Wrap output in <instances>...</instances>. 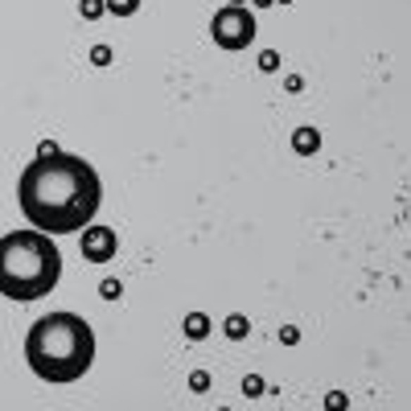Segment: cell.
<instances>
[{
	"instance_id": "1",
	"label": "cell",
	"mask_w": 411,
	"mask_h": 411,
	"mask_svg": "<svg viewBox=\"0 0 411 411\" xmlns=\"http://www.w3.org/2000/svg\"><path fill=\"white\" fill-rule=\"evenodd\" d=\"M17 206L25 222L49 239L78 235L87 222H95L103 206V181L95 165L58 148L54 157H33L25 165L17 181Z\"/></svg>"
},
{
	"instance_id": "2",
	"label": "cell",
	"mask_w": 411,
	"mask_h": 411,
	"mask_svg": "<svg viewBox=\"0 0 411 411\" xmlns=\"http://www.w3.org/2000/svg\"><path fill=\"white\" fill-rule=\"evenodd\" d=\"M25 362L42 383L54 387L78 383L95 362V329L78 313L37 317L25 333Z\"/></svg>"
},
{
	"instance_id": "3",
	"label": "cell",
	"mask_w": 411,
	"mask_h": 411,
	"mask_svg": "<svg viewBox=\"0 0 411 411\" xmlns=\"http://www.w3.org/2000/svg\"><path fill=\"white\" fill-rule=\"evenodd\" d=\"M62 280V251L42 231H8L0 235V296L8 300H42Z\"/></svg>"
},
{
	"instance_id": "4",
	"label": "cell",
	"mask_w": 411,
	"mask_h": 411,
	"mask_svg": "<svg viewBox=\"0 0 411 411\" xmlns=\"http://www.w3.org/2000/svg\"><path fill=\"white\" fill-rule=\"evenodd\" d=\"M255 13L247 8V4H222L214 17H210V37H214V46L222 49H247L255 42Z\"/></svg>"
},
{
	"instance_id": "5",
	"label": "cell",
	"mask_w": 411,
	"mask_h": 411,
	"mask_svg": "<svg viewBox=\"0 0 411 411\" xmlns=\"http://www.w3.org/2000/svg\"><path fill=\"white\" fill-rule=\"evenodd\" d=\"M78 251H82V259H91V264H111L116 251H120V235H116L111 226L87 222V226L78 231Z\"/></svg>"
},
{
	"instance_id": "6",
	"label": "cell",
	"mask_w": 411,
	"mask_h": 411,
	"mask_svg": "<svg viewBox=\"0 0 411 411\" xmlns=\"http://www.w3.org/2000/svg\"><path fill=\"white\" fill-rule=\"evenodd\" d=\"M292 152H296V157L321 152V132H317V128H296V132H292Z\"/></svg>"
},
{
	"instance_id": "7",
	"label": "cell",
	"mask_w": 411,
	"mask_h": 411,
	"mask_svg": "<svg viewBox=\"0 0 411 411\" xmlns=\"http://www.w3.org/2000/svg\"><path fill=\"white\" fill-rule=\"evenodd\" d=\"M181 329H185V338H190V341H206V338H210V317H206V313H185Z\"/></svg>"
},
{
	"instance_id": "8",
	"label": "cell",
	"mask_w": 411,
	"mask_h": 411,
	"mask_svg": "<svg viewBox=\"0 0 411 411\" xmlns=\"http://www.w3.org/2000/svg\"><path fill=\"white\" fill-rule=\"evenodd\" d=\"M222 333H226L231 341H243L247 333H251V321H247L243 313H231L226 321H222Z\"/></svg>"
},
{
	"instance_id": "9",
	"label": "cell",
	"mask_w": 411,
	"mask_h": 411,
	"mask_svg": "<svg viewBox=\"0 0 411 411\" xmlns=\"http://www.w3.org/2000/svg\"><path fill=\"white\" fill-rule=\"evenodd\" d=\"M103 8L111 17H136L140 13V0H103Z\"/></svg>"
},
{
	"instance_id": "10",
	"label": "cell",
	"mask_w": 411,
	"mask_h": 411,
	"mask_svg": "<svg viewBox=\"0 0 411 411\" xmlns=\"http://www.w3.org/2000/svg\"><path fill=\"white\" fill-rule=\"evenodd\" d=\"M99 296H103V300H120L123 296V280L120 276H107V280L99 284Z\"/></svg>"
},
{
	"instance_id": "11",
	"label": "cell",
	"mask_w": 411,
	"mask_h": 411,
	"mask_svg": "<svg viewBox=\"0 0 411 411\" xmlns=\"http://www.w3.org/2000/svg\"><path fill=\"white\" fill-rule=\"evenodd\" d=\"M243 395H247V399H259V395H267V383L259 374H247V379H243Z\"/></svg>"
},
{
	"instance_id": "12",
	"label": "cell",
	"mask_w": 411,
	"mask_h": 411,
	"mask_svg": "<svg viewBox=\"0 0 411 411\" xmlns=\"http://www.w3.org/2000/svg\"><path fill=\"white\" fill-rule=\"evenodd\" d=\"M78 13H82L87 21H99L107 8H103V0H78Z\"/></svg>"
},
{
	"instance_id": "13",
	"label": "cell",
	"mask_w": 411,
	"mask_h": 411,
	"mask_svg": "<svg viewBox=\"0 0 411 411\" xmlns=\"http://www.w3.org/2000/svg\"><path fill=\"white\" fill-rule=\"evenodd\" d=\"M111 58H116V54H111V46H103V42H99V46H91V66H111Z\"/></svg>"
},
{
	"instance_id": "14",
	"label": "cell",
	"mask_w": 411,
	"mask_h": 411,
	"mask_svg": "<svg viewBox=\"0 0 411 411\" xmlns=\"http://www.w3.org/2000/svg\"><path fill=\"white\" fill-rule=\"evenodd\" d=\"M259 70H264V74L280 70V54H276V49H264V54H259Z\"/></svg>"
},
{
	"instance_id": "15",
	"label": "cell",
	"mask_w": 411,
	"mask_h": 411,
	"mask_svg": "<svg viewBox=\"0 0 411 411\" xmlns=\"http://www.w3.org/2000/svg\"><path fill=\"white\" fill-rule=\"evenodd\" d=\"M325 407L329 411H345L350 407V395H345V391H329V395H325Z\"/></svg>"
},
{
	"instance_id": "16",
	"label": "cell",
	"mask_w": 411,
	"mask_h": 411,
	"mask_svg": "<svg viewBox=\"0 0 411 411\" xmlns=\"http://www.w3.org/2000/svg\"><path fill=\"white\" fill-rule=\"evenodd\" d=\"M190 391L206 395V391H210V374H206V370H194V374H190Z\"/></svg>"
},
{
	"instance_id": "17",
	"label": "cell",
	"mask_w": 411,
	"mask_h": 411,
	"mask_svg": "<svg viewBox=\"0 0 411 411\" xmlns=\"http://www.w3.org/2000/svg\"><path fill=\"white\" fill-rule=\"evenodd\" d=\"M280 341H284V345H300V329H296V325H284V329H280Z\"/></svg>"
},
{
	"instance_id": "18",
	"label": "cell",
	"mask_w": 411,
	"mask_h": 411,
	"mask_svg": "<svg viewBox=\"0 0 411 411\" xmlns=\"http://www.w3.org/2000/svg\"><path fill=\"white\" fill-rule=\"evenodd\" d=\"M300 87H305V78H300V74H288V78H284V91H292V95H296Z\"/></svg>"
},
{
	"instance_id": "19",
	"label": "cell",
	"mask_w": 411,
	"mask_h": 411,
	"mask_svg": "<svg viewBox=\"0 0 411 411\" xmlns=\"http://www.w3.org/2000/svg\"><path fill=\"white\" fill-rule=\"evenodd\" d=\"M54 152H58V145H54V140H42V145H37V157H54Z\"/></svg>"
},
{
	"instance_id": "20",
	"label": "cell",
	"mask_w": 411,
	"mask_h": 411,
	"mask_svg": "<svg viewBox=\"0 0 411 411\" xmlns=\"http://www.w3.org/2000/svg\"><path fill=\"white\" fill-rule=\"evenodd\" d=\"M247 4H255V8H271L276 0H247Z\"/></svg>"
},
{
	"instance_id": "21",
	"label": "cell",
	"mask_w": 411,
	"mask_h": 411,
	"mask_svg": "<svg viewBox=\"0 0 411 411\" xmlns=\"http://www.w3.org/2000/svg\"><path fill=\"white\" fill-rule=\"evenodd\" d=\"M276 4H292V0H276Z\"/></svg>"
},
{
	"instance_id": "22",
	"label": "cell",
	"mask_w": 411,
	"mask_h": 411,
	"mask_svg": "<svg viewBox=\"0 0 411 411\" xmlns=\"http://www.w3.org/2000/svg\"><path fill=\"white\" fill-rule=\"evenodd\" d=\"M231 4H247V0H231Z\"/></svg>"
}]
</instances>
